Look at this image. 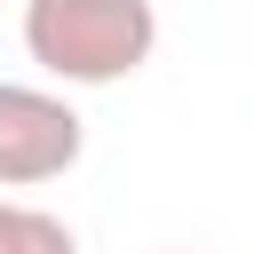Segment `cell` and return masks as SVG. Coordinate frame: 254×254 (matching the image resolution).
I'll list each match as a JSON object with an SVG mask.
<instances>
[{"label": "cell", "instance_id": "2", "mask_svg": "<svg viewBox=\"0 0 254 254\" xmlns=\"http://www.w3.org/2000/svg\"><path fill=\"white\" fill-rule=\"evenodd\" d=\"M87 151V119L32 79H0V190H40L71 175Z\"/></svg>", "mask_w": 254, "mask_h": 254}, {"label": "cell", "instance_id": "1", "mask_svg": "<svg viewBox=\"0 0 254 254\" xmlns=\"http://www.w3.org/2000/svg\"><path fill=\"white\" fill-rule=\"evenodd\" d=\"M159 8L151 0H24V56L56 87H119L151 64Z\"/></svg>", "mask_w": 254, "mask_h": 254}, {"label": "cell", "instance_id": "3", "mask_svg": "<svg viewBox=\"0 0 254 254\" xmlns=\"http://www.w3.org/2000/svg\"><path fill=\"white\" fill-rule=\"evenodd\" d=\"M0 254H79V238L64 230V214L24 206V198H0Z\"/></svg>", "mask_w": 254, "mask_h": 254}]
</instances>
